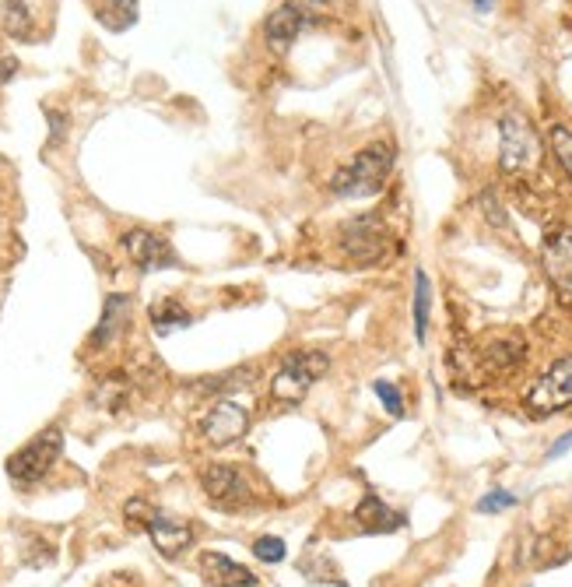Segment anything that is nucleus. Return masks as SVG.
<instances>
[{"mask_svg": "<svg viewBox=\"0 0 572 587\" xmlns=\"http://www.w3.org/2000/svg\"><path fill=\"white\" fill-rule=\"evenodd\" d=\"M201 489L207 500L221 510H239L249 504V486H246L243 471L232 464H207L201 471Z\"/></svg>", "mask_w": 572, "mask_h": 587, "instance_id": "1a4fd4ad", "label": "nucleus"}, {"mask_svg": "<svg viewBox=\"0 0 572 587\" xmlns=\"http://www.w3.org/2000/svg\"><path fill=\"white\" fill-rule=\"evenodd\" d=\"M509 506H516V496L506 493V489H495V493L478 500V513H498V510H509Z\"/></svg>", "mask_w": 572, "mask_h": 587, "instance_id": "b1692460", "label": "nucleus"}, {"mask_svg": "<svg viewBox=\"0 0 572 587\" xmlns=\"http://www.w3.org/2000/svg\"><path fill=\"white\" fill-rule=\"evenodd\" d=\"M520 359H524V345L516 337H495L485 352V363H489L491 373H509Z\"/></svg>", "mask_w": 572, "mask_h": 587, "instance_id": "f3484780", "label": "nucleus"}, {"mask_svg": "<svg viewBox=\"0 0 572 587\" xmlns=\"http://www.w3.org/2000/svg\"><path fill=\"white\" fill-rule=\"evenodd\" d=\"M152 324H155L159 335H169V331H176V328H190L194 317H190L176 299H165L159 306H152Z\"/></svg>", "mask_w": 572, "mask_h": 587, "instance_id": "6ab92c4d", "label": "nucleus"}, {"mask_svg": "<svg viewBox=\"0 0 572 587\" xmlns=\"http://www.w3.org/2000/svg\"><path fill=\"white\" fill-rule=\"evenodd\" d=\"M544 267H548V275L562 289H572V229L548 236V243H544Z\"/></svg>", "mask_w": 572, "mask_h": 587, "instance_id": "4468645a", "label": "nucleus"}, {"mask_svg": "<svg viewBox=\"0 0 572 587\" xmlns=\"http://www.w3.org/2000/svg\"><path fill=\"white\" fill-rule=\"evenodd\" d=\"M102 18L109 29H130L137 22V0H106Z\"/></svg>", "mask_w": 572, "mask_h": 587, "instance_id": "aec40b11", "label": "nucleus"}, {"mask_svg": "<svg viewBox=\"0 0 572 587\" xmlns=\"http://www.w3.org/2000/svg\"><path fill=\"white\" fill-rule=\"evenodd\" d=\"M474 7L485 14V11H491V7H495V0H474Z\"/></svg>", "mask_w": 572, "mask_h": 587, "instance_id": "bb28decb", "label": "nucleus"}, {"mask_svg": "<svg viewBox=\"0 0 572 587\" xmlns=\"http://www.w3.org/2000/svg\"><path fill=\"white\" fill-rule=\"evenodd\" d=\"M14 71H18V60H11V57H0V84L11 82V78H14Z\"/></svg>", "mask_w": 572, "mask_h": 587, "instance_id": "393cba45", "label": "nucleus"}, {"mask_svg": "<svg viewBox=\"0 0 572 587\" xmlns=\"http://www.w3.org/2000/svg\"><path fill=\"white\" fill-rule=\"evenodd\" d=\"M126 317H130V299L126 295H109L106 306H102V320H99V328L91 335V345H106L123 328Z\"/></svg>", "mask_w": 572, "mask_h": 587, "instance_id": "dca6fc26", "label": "nucleus"}, {"mask_svg": "<svg viewBox=\"0 0 572 587\" xmlns=\"http://www.w3.org/2000/svg\"><path fill=\"white\" fill-rule=\"evenodd\" d=\"M246 429H249V412H246L239 401H232V398L214 401L207 408V416L201 419V436H204L211 447L236 443L239 436H246Z\"/></svg>", "mask_w": 572, "mask_h": 587, "instance_id": "6e6552de", "label": "nucleus"}, {"mask_svg": "<svg viewBox=\"0 0 572 587\" xmlns=\"http://www.w3.org/2000/svg\"><path fill=\"white\" fill-rule=\"evenodd\" d=\"M299 29H302V11H299L295 4H278V7L271 11L267 25H264L267 46H271L274 53H285L288 46L295 42V36H299Z\"/></svg>", "mask_w": 572, "mask_h": 587, "instance_id": "f8f14e48", "label": "nucleus"}, {"mask_svg": "<svg viewBox=\"0 0 572 587\" xmlns=\"http://www.w3.org/2000/svg\"><path fill=\"white\" fill-rule=\"evenodd\" d=\"M0 22H4V32L11 39L18 42H29L36 36V14L29 7V0H4L0 7Z\"/></svg>", "mask_w": 572, "mask_h": 587, "instance_id": "2eb2a0df", "label": "nucleus"}, {"mask_svg": "<svg viewBox=\"0 0 572 587\" xmlns=\"http://www.w3.org/2000/svg\"><path fill=\"white\" fill-rule=\"evenodd\" d=\"M548 137H551V148H555V159L566 166V172L572 176V130L562 124H555L548 130Z\"/></svg>", "mask_w": 572, "mask_h": 587, "instance_id": "412c9836", "label": "nucleus"}, {"mask_svg": "<svg viewBox=\"0 0 572 587\" xmlns=\"http://www.w3.org/2000/svg\"><path fill=\"white\" fill-rule=\"evenodd\" d=\"M394 166V155L386 145H368L366 152H359L348 166H341L330 176V190L337 197H372L383 190L386 176Z\"/></svg>", "mask_w": 572, "mask_h": 587, "instance_id": "f257e3e1", "label": "nucleus"}, {"mask_svg": "<svg viewBox=\"0 0 572 587\" xmlns=\"http://www.w3.org/2000/svg\"><path fill=\"white\" fill-rule=\"evenodd\" d=\"M569 447H572V433H566V436H562V440H559V443H555V447L548 451V461H555V458H562V454H566Z\"/></svg>", "mask_w": 572, "mask_h": 587, "instance_id": "a878e982", "label": "nucleus"}, {"mask_svg": "<svg viewBox=\"0 0 572 587\" xmlns=\"http://www.w3.org/2000/svg\"><path fill=\"white\" fill-rule=\"evenodd\" d=\"M123 250H126V257L141 271L176 267V253L169 247V240L159 236V232H152V229H130V232H123Z\"/></svg>", "mask_w": 572, "mask_h": 587, "instance_id": "9d476101", "label": "nucleus"}, {"mask_svg": "<svg viewBox=\"0 0 572 587\" xmlns=\"http://www.w3.org/2000/svg\"><path fill=\"white\" fill-rule=\"evenodd\" d=\"M60 451H64V433H60V429H46V433H39L32 443H25L18 454L7 458V475H11V482H18V486H36L39 478H46V471L56 464Z\"/></svg>", "mask_w": 572, "mask_h": 587, "instance_id": "39448f33", "label": "nucleus"}, {"mask_svg": "<svg viewBox=\"0 0 572 587\" xmlns=\"http://www.w3.org/2000/svg\"><path fill=\"white\" fill-rule=\"evenodd\" d=\"M572 405V355H562L559 363H551V370L537 380L527 394V412L544 419L555 416Z\"/></svg>", "mask_w": 572, "mask_h": 587, "instance_id": "0eeeda50", "label": "nucleus"}, {"mask_svg": "<svg viewBox=\"0 0 572 587\" xmlns=\"http://www.w3.org/2000/svg\"><path fill=\"white\" fill-rule=\"evenodd\" d=\"M313 4H330V0H313Z\"/></svg>", "mask_w": 572, "mask_h": 587, "instance_id": "cd10ccee", "label": "nucleus"}, {"mask_svg": "<svg viewBox=\"0 0 572 587\" xmlns=\"http://www.w3.org/2000/svg\"><path fill=\"white\" fill-rule=\"evenodd\" d=\"M372 390H376V398L383 401V408H386L394 419H401V416H404V398H401V390H397L390 380H376V383H372Z\"/></svg>", "mask_w": 572, "mask_h": 587, "instance_id": "4be33fe9", "label": "nucleus"}, {"mask_svg": "<svg viewBox=\"0 0 572 587\" xmlns=\"http://www.w3.org/2000/svg\"><path fill=\"white\" fill-rule=\"evenodd\" d=\"M355 521H359V528L368 531V535H390V531L404 528V513L390 510V506L383 504L379 496H372V493L355 506Z\"/></svg>", "mask_w": 572, "mask_h": 587, "instance_id": "ddd939ff", "label": "nucleus"}, {"mask_svg": "<svg viewBox=\"0 0 572 587\" xmlns=\"http://www.w3.org/2000/svg\"><path fill=\"white\" fill-rule=\"evenodd\" d=\"M337 250L355 267H376L390 253V236L376 215H359L337 229Z\"/></svg>", "mask_w": 572, "mask_h": 587, "instance_id": "f03ea898", "label": "nucleus"}, {"mask_svg": "<svg viewBox=\"0 0 572 587\" xmlns=\"http://www.w3.org/2000/svg\"><path fill=\"white\" fill-rule=\"evenodd\" d=\"M429 310H432V282L418 267L414 271V337L418 341H425V335H429Z\"/></svg>", "mask_w": 572, "mask_h": 587, "instance_id": "a211bd4d", "label": "nucleus"}, {"mask_svg": "<svg viewBox=\"0 0 572 587\" xmlns=\"http://www.w3.org/2000/svg\"><path fill=\"white\" fill-rule=\"evenodd\" d=\"M327 352H291L282 359L278 373L271 377V398L278 405H299L309 394V387L327 373Z\"/></svg>", "mask_w": 572, "mask_h": 587, "instance_id": "7ed1b4c3", "label": "nucleus"}, {"mask_svg": "<svg viewBox=\"0 0 572 587\" xmlns=\"http://www.w3.org/2000/svg\"><path fill=\"white\" fill-rule=\"evenodd\" d=\"M126 517H134L152 535V542H155V548L162 552L165 559H176V556H183L186 548L194 546V528L186 521L165 513L159 506H148L144 500H130L126 504Z\"/></svg>", "mask_w": 572, "mask_h": 587, "instance_id": "20e7f679", "label": "nucleus"}, {"mask_svg": "<svg viewBox=\"0 0 572 587\" xmlns=\"http://www.w3.org/2000/svg\"><path fill=\"white\" fill-rule=\"evenodd\" d=\"M253 556L256 559H264V563H282L288 556V548L282 539H271V535H264V539H256L253 542Z\"/></svg>", "mask_w": 572, "mask_h": 587, "instance_id": "5701e85b", "label": "nucleus"}, {"mask_svg": "<svg viewBox=\"0 0 572 587\" xmlns=\"http://www.w3.org/2000/svg\"><path fill=\"white\" fill-rule=\"evenodd\" d=\"M537 155H541V145H537V134L531 130V124L516 113L502 117V124H498V166L506 172H524V169L537 166Z\"/></svg>", "mask_w": 572, "mask_h": 587, "instance_id": "423d86ee", "label": "nucleus"}, {"mask_svg": "<svg viewBox=\"0 0 572 587\" xmlns=\"http://www.w3.org/2000/svg\"><path fill=\"white\" fill-rule=\"evenodd\" d=\"M201 574H204L207 587H256L253 570L229 559L225 552H204L201 556Z\"/></svg>", "mask_w": 572, "mask_h": 587, "instance_id": "9b49d317", "label": "nucleus"}]
</instances>
